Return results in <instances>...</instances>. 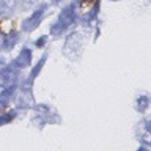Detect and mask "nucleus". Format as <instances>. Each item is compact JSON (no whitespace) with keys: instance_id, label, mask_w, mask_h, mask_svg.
<instances>
[{"instance_id":"1a4fd4ad","label":"nucleus","mask_w":151,"mask_h":151,"mask_svg":"<svg viewBox=\"0 0 151 151\" xmlns=\"http://www.w3.org/2000/svg\"><path fill=\"white\" fill-rule=\"evenodd\" d=\"M55 2H58V0H55Z\"/></svg>"},{"instance_id":"20e7f679","label":"nucleus","mask_w":151,"mask_h":151,"mask_svg":"<svg viewBox=\"0 0 151 151\" xmlns=\"http://www.w3.org/2000/svg\"><path fill=\"white\" fill-rule=\"evenodd\" d=\"M16 5V0H0V14H8Z\"/></svg>"},{"instance_id":"f257e3e1","label":"nucleus","mask_w":151,"mask_h":151,"mask_svg":"<svg viewBox=\"0 0 151 151\" xmlns=\"http://www.w3.org/2000/svg\"><path fill=\"white\" fill-rule=\"evenodd\" d=\"M16 79V71L8 68L3 73H0V85H11Z\"/></svg>"},{"instance_id":"423d86ee","label":"nucleus","mask_w":151,"mask_h":151,"mask_svg":"<svg viewBox=\"0 0 151 151\" xmlns=\"http://www.w3.org/2000/svg\"><path fill=\"white\" fill-rule=\"evenodd\" d=\"M14 42H16V33H11V35L6 38V46H11Z\"/></svg>"},{"instance_id":"39448f33","label":"nucleus","mask_w":151,"mask_h":151,"mask_svg":"<svg viewBox=\"0 0 151 151\" xmlns=\"http://www.w3.org/2000/svg\"><path fill=\"white\" fill-rule=\"evenodd\" d=\"M16 63L19 65V66H27L28 63H30V50H24L21 55L16 58Z\"/></svg>"},{"instance_id":"7ed1b4c3","label":"nucleus","mask_w":151,"mask_h":151,"mask_svg":"<svg viewBox=\"0 0 151 151\" xmlns=\"http://www.w3.org/2000/svg\"><path fill=\"white\" fill-rule=\"evenodd\" d=\"M71 22H73V13H71V8H66L60 16V25L65 28V27H68Z\"/></svg>"},{"instance_id":"f03ea898","label":"nucleus","mask_w":151,"mask_h":151,"mask_svg":"<svg viewBox=\"0 0 151 151\" xmlns=\"http://www.w3.org/2000/svg\"><path fill=\"white\" fill-rule=\"evenodd\" d=\"M41 14H42V13H41V9H40V11H36L35 14H33V16H30L25 22H24V28H27V30H32V28L36 25V22L41 19Z\"/></svg>"},{"instance_id":"6e6552de","label":"nucleus","mask_w":151,"mask_h":151,"mask_svg":"<svg viewBox=\"0 0 151 151\" xmlns=\"http://www.w3.org/2000/svg\"><path fill=\"white\" fill-rule=\"evenodd\" d=\"M93 2V0H85V3H91Z\"/></svg>"},{"instance_id":"0eeeda50","label":"nucleus","mask_w":151,"mask_h":151,"mask_svg":"<svg viewBox=\"0 0 151 151\" xmlns=\"http://www.w3.org/2000/svg\"><path fill=\"white\" fill-rule=\"evenodd\" d=\"M146 106H148V99H146V98H142L140 101H139V109H140V110H145Z\"/></svg>"}]
</instances>
